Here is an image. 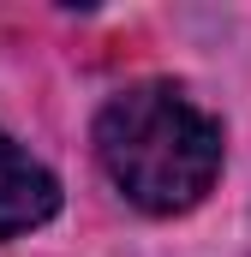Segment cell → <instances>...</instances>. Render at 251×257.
Returning a JSON list of instances; mask_svg holds the SVG:
<instances>
[{
  "label": "cell",
  "instance_id": "2",
  "mask_svg": "<svg viewBox=\"0 0 251 257\" xmlns=\"http://www.w3.org/2000/svg\"><path fill=\"white\" fill-rule=\"evenodd\" d=\"M54 209H60V180L0 132V239L42 227Z\"/></svg>",
  "mask_w": 251,
  "mask_h": 257
},
{
  "label": "cell",
  "instance_id": "1",
  "mask_svg": "<svg viewBox=\"0 0 251 257\" xmlns=\"http://www.w3.org/2000/svg\"><path fill=\"white\" fill-rule=\"evenodd\" d=\"M96 162L150 215H180L221 174V126L174 84H132L96 114Z\"/></svg>",
  "mask_w": 251,
  "mask_h": 257
}]
</instances>
